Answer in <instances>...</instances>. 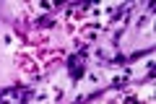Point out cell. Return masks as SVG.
Wrapping results in <instances>:
<instances>
[{
	"label": "cell",
	"mask_w": 156,
	"mask_h": 104,
	"mask_svg": "<svg viewBox=\"0 0 156 104\" xmlns=\"http://www.w3.org/2000/svg\"><path fill=\"white\" fill-rule=\"evenodd\" d=\"M65 68H68V76H70V81H81V78H83V73H86V47H83V49H78L76 55L68 57Z\"/></svg>",
	"instance_id": "cell-1"
},
{
	"label": "cell",
	"mask_w": 156,
	"mask_h": 104,
	"mask_svg": "<svg viewBox=\"0 0 156 104\" xmlns=\"http://www.w3.org/2000/svg\"><path fill=\"white\" fill-rule=\"evenodd\" d=\"M37 26L39 29H42V26L50 29V26H55V18H52V16H42V18H37Z\"/></svg>",
	"instance_id": "cell-2"
}]
</instances>
